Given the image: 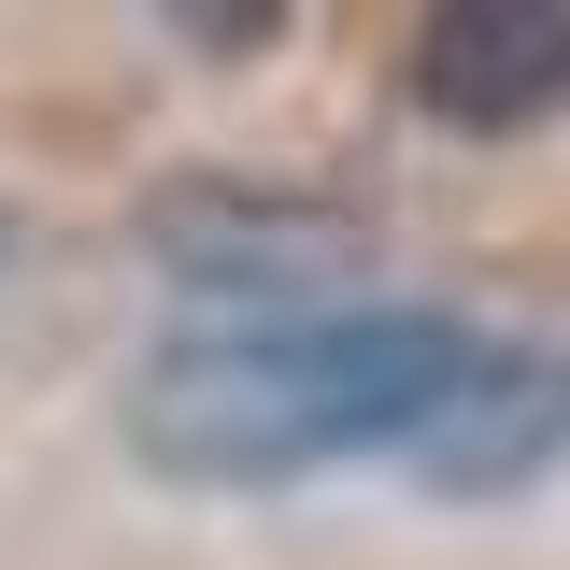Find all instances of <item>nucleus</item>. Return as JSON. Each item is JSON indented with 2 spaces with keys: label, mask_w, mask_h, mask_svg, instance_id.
Segmentation results:
<instances>
[{
  "label": "nucleus",
  "mask_w": 570,
  "mask_h": 570,
  "mask_svg": "<svg viewBox=\"0 0 570 570\" xmlns=\"http://www.w3.org/2000/svg\"><path fill=\"white\" fill-rule=\"evenodd\" d=\"M414 100L471 142L570 115V0H442L414 29Z\"/></svg>",
  "instance_id": "f03ea898"
},
{
  "label": "nucleus",
  "mask_w": 570,
  "mask_h": 570,
  "mask_svg": "<svg viewBox=\"0 0 570 570\" xmlns=\"http://www.w3.org/2000/svg\"><path fill=\"white\" fill-rule=\"evenodd\" d=\"M471 314L428 299H356V314H272V328H200L142 356L129 442L171 485H299L328 456H428V428L485 371Z\"/></svg>",
  "instance_id": "f257e3e1"
},
{
  "label": "nucleus",
  "mask_w": 570,
  "mask_h": 570,
  "mask_svg": "<svg viewBox=\"0 0 570 570\" xmlns=\"http://www.w3.org/2000/svg\"><path fill=\"white\" fill-rule=\"evenodd\" d=\"M570 456V356H528V343H499L485 371H471V400L428 428V485H456V499H499V485H528V471H557Z\"/></svg>",
  "instance_id": "7ed1b4c3"
}]
</instances>
